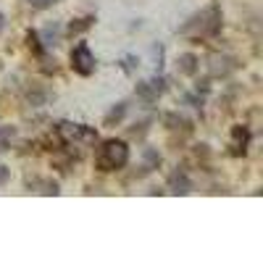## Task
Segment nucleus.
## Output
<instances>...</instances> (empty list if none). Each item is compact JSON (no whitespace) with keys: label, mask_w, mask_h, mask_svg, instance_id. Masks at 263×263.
Segmentation results:
<instances>
[{"label":"nucleus","mask_w":263,"mask_h":263,"mask_svg":"<svg viewBox=\"0 0 263 263\" xmlns=\"http://www.w3.org/2000/svg\"><path fill=\"white\" fill-rule=\"evenodd\" d=\"M29 3H32L34 8H50V6L58 3V0H29Z\"/></svg>","instance_id":"obj_10"},{"label":"nucleus","mask_w":263,"mask_h":263,"mask_svg":"<svg viewBox=\"0 0 263 263\" xmlns=\"http://www.w3.org/2000/svg\"><path fill=\"white\" fill-rule=\"evenodd\" d=\"M3 21H6V18H3V13H0V32H3Z\"/></svg>","instance_id":"obj_12"},{"label":"nucleus","mask_w":263,"mask_h":263,"mask_svg":"<svg viewBox=\"0 0 263 263\" xmlns=\"http://www.w3.org/2000/svg\"><path fill=\"white\" fill-rule=\"evenodd\" d=\"M179 71H182V74H195V71H197V58H195L192 53H184V55L179 58Z\"/></svg>","instance_id":"obj_7"},{"label":"nucleus","mask_w":263,"mask_h":263,"mask_svg":"<svg viewBox=\"0 0 263 263\" xmlns=\"http://www.w3.org/2000/svg\"><path fill=\"white\" fill-rule=\"evenodd\" d=\"M13 126H0V153H3L8 145H11V140H13Z\"/></svg>","instance_id":"obj_8"},{"label":"nucleus","mask_w":263,"mask_h":263,"mask_svg":"<svg viewBox=\"0 0 263 263\" xmlns=\"http://www.w3.org/2000/svg\"><path fill=\"white\" fill-rule=\"evenodd\" d=\"M163 79H147V82H140L137 84V98H142L145 103H156L161 95H163Z\"/></svg>","instance_id":"obj_4"},{"label":"nucleus","mask_w":263,"mask_h":263,"mask_svg":"<svg viewBox=\"0 0 263 263\" xmlns=\"http://www.w3.org/2000/svg\"><path fill=\"white\" fill-rule=\"evenodd\" d=\"M248 140H250V135H248L245 126H234L232 129V153L234 156H242V153L248 150Z\"/></svg>","instance_id":"obj_5"},{"label":"nucleus","mask_w":263,"mask_h":263,"mask_svg":"<svg viewBox=\"0 0 263 263\" xmlns=\"http://www.w3.org/2000/svg\"><path fill=\"white\" fill-rule=\"evenodd\" d=\"M124 114H126V105H124V103H119V108H114V111H111V114H108V116H105V124H111L114 119L119 121V119H121Z\"/></svg>","instance_id":"obj_9"},{"label":"nucleus","mask_w":263,"mask_h":263,"mask_svg":"<svg viewBox=\"0 0 263 263\" xmlns=\"http://www.w3.org/2000/svg\"><path fill=\"white\" fill-rule=\"evenodd\" d=\"M129 161V147L121 140H108L103 142V147L98 150V168L100 171H116L124 168Z\"/></svg>","instance_id":"obj_1"},{"label":"nucleus","mask_w":263,"mask_h":263,"mask_svg":"<svg viewBox=\"0 0 263 263\" xmlns=\"http://www.w3.org/2000/svg\"><path fill=\"white\" fill-rule=\"evenodd\" d=\"M168 190H171L174 195H187V192L192 190L187 174H184V171H174L171 177H168Z\"/></svg>","instance_id":"obj_6"},{"label":"nucleus","mask_w":263,"mask_h":263,"mask_svg":"<svg viewBox=\"0 0 263 263\" xmlns=\"http://www.w3.org/2000/svg\"><path fill=\"white\" fill-rule=\"evenodd\" d=\"M6 179H8V171H6V168H3V166H0V184H3V182H6Z\"/></svg>","instance_id":"obj_11"},{"label":"nucleus","mask_w":263,"mask_h":263,"mask_svg":"<svg viewBox=\"0 0 263 263\" xmlns=\"http://www.w3.org/2000/svg\"><path fill=\"white\" fill-rule=\"evenodd\" d=\"M71 69L82 77H90L95 71V55L92 50L84 45V42H79V45L71 50Z\"/></svg>","instance_id":"obj_2"},{"label":"nucleus","mask_w":263,"mask_h":263,"mask_svg":"<svg viewBox=\"0 0 263 263\" xmlns=\"http://www.w3.org/2000/svg\"><path fill=\"white\" fill-rule=\"evenodd\" d=\"M195 24L200 27L203 34H213V32H218V27H221V11H218V6H208L200 16L195 18Z\"/></svg>","instance_id":"obj_3"}]
</instances>
